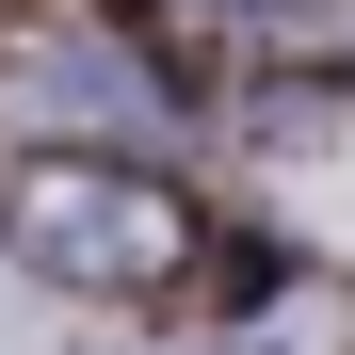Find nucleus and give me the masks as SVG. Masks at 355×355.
<instances>
[{"label":"nucleus","mask_w":355,"mask_h":355,"mask_svg":"<svg viewBox=\"0 0 355 355\" xmlns=\"http://www.w3.org/2000/svg\"><path fill=\"white\" fill-rule=\"evenodd\" d=\"M17 243H33L49 275L130 291V275H162L178 243H194V226H178V194L130 178V162H33V178H17Z\"/></svg>","instance_id":"1"},{"label":"nucleus","mask_w":355,"mask_h":355,"mask_svg":"<svg viewBox=\"0 0 355 355\" xmlns=\"http://www.w3.org/2000/svg\"><path fill=\"white\" fill-rule=\"evenodd\" d=\"M33 97H81V130H130V113H162L146 49L113 33V17H49V33H33Z\"/></svg>","instance_id":"2"}]
</instances>
